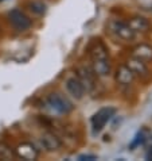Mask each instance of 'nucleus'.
<instances>
[{
    "label": "nucleus",
    "instance_id": "obj_1",
    "mask_svg": "<svg viewBox=\"0 0 152 161\" xmlns=\"http://www.w3.org/2000/svg\"><path fill=\"white\" fill-rule=\"evenodd\" d=\"M89 56L92 61V69L97 77H106L110 73V61L108 47L101 39H97L90 45Z\"/></svg>",
    "mask_w": 152,
    "mask_h": 161
},
{
    "label": "nucleus",
    "instance_id": "obj_2",
    "mask_svg": "<svg viewBox=\"0 0 152 161\" xmlns=\"http://www.w3.org/2000/svg\"><path fill=\"white\" fill-rule=\"evenodd\" d=\"M44 106H46L47 110H50L51 113L58 115L69 114L74 107L73 103L59 92H53L50 95H47V97L44 99Z\"/></svg>",
    "mask_w": 152,
    "mask_h": 161
},
{
    "label": "nucleus",
    "instance_id": "obj_3",
    "mask_svg": "<svg viewBox=\"0 0 152 161\" xmlns=\"http://www.w3.org/2000/svg\"><path fill=\"white\" fill-rule=\"evenodd\" d=\"M116 114V108L113 107H104L100 108L97 113L92 117V129L93 134H98L104 130V127L106 126V123L112 119V117Z\"/></svg>",
    "mask_w": 152,
    "mask_h": 161
},
{
    "label": "nucleus",
    "instance_id": "obj_4",
    "mask_svg": "<svg viewBox=\"0 0 152 161\" xmlns=\"http://www.w3.org/2000/svg\"><path fill=\"white\" fill-rule=\"evenodd\" d=\"M108 29H109V31L112 34H114L119 39L125 41V42L132 41V39L135 38V35H136V33L131 29V26L128 25V22L125 23V22L113 19V20H110L108 23Z\"/></svg>",
    "mask_w": 152,
    "mask_h": 161
},
{
    "label": "nucleus",
    "instance_id": "obj_5",
    "mask_svg": "<svg viewBox=\"0 0 152 161\" xmlns=\"http://www.w3.org/2000/svg\"><path fill=\"white\" fill-rule=\"evenodd\" d=\"M8 20L12 25V27L18 31H26L33 25L30 18L22 10H19V8H14V10H11L8 12Z\"/></svg>",
    "mask_w": 152,
    "mask_h": 161
},
{
    "label": "nucleus",
    "instance_id": "obj_6",
    "mask_svg": "<svg viewBox=\"0 0 152 161\" xmlns=\"http://www.w3.org/2000/svg\"><path fill=\"white\" fill-rule=\"evenodd\" d=\"M65 86H66V89H68L69 95H71L74 99H82L84 95H85V87L82 86L81 80L78 79V76H70V77L66 79L65 81Z\"/></svg>",
    "mask_w": 152,
    "mask_h": 161
},
{
    "label": "nucleus",
    "instance_id": "obj_7",
    "mask_svg": "<svg viewBox=\"0 0 152 161\" xmlns=\"http://www.w3.org/2000/svg\"><path fill=\"white\" fill-rule=\"evenodd\" d=\"M125 65H127L128 68L132 70L133 75L137 76V77L141 79V80L148 79L149 75H151L148 66L145 65V62L141 61V60H139V58H135V57H131V58H128V61H127V64H125Z\"/></svg>",
    "mask_w": 152,
    "mask_h": 161
},
{
    "label": "nucleus",
    "instance_id": "obj_8",
    "mask_svg": "<svg viewBox=\"0 0 152 161\" xmlns=\"http://www.w3.org/2000/svg\"><path fill=\"white\" fill-rule=\"evenodd\" d=\"M15 154L18 157H20L22 160L33 161V160L38 158L39 152H38L37 147H35L33 144H30V142H22V144H19L16 146Z\"/></svg>",
    "mask_w": 152,
    "mask_h": 161
},
{
    "label": "nucleus",
    "instance_id": "obj_9",
    "mask_svg": "<svg viewBox=\"0 0 152 161\" xmlns=\"http://www.w3.org/2000/svg\"><path fill=\"white\" fill-rule=\"evenodd\" d=\"M78 79L81 80L82 86L85 87V91L90 92L93 88L96 87V73L93 72V69L88 68V66H81L78 68Z\"/></svg>",
    "mask_w": 152,
    "mask_h": 161
},
{
    "label": "nucleus",
    "instance_id": "obj_10",
    "mask_svg": "<svg viewBox=\"0 0 152 161\" xmlns=\"http://www.w3.org/2000/svg\"><path fill=\"white\" fill-rule=\"evenodd\" d=\"M39 141H41V145L48 152L59 150L62 147V141L51 131H44L39 138Z\"/></svg>",
    "mask_w": 152,
    "mask_h": 161
},
{
    "label": "nucleus",
    "instance_id": "obj_11",
    "mask_svg": "<svg viewBox=\"0 0 152 161\" xmlns=\"http://www.w3.org/2000/svg\"><path fill=\"white\" fill-rule=\"evenodd\" d=\"M135 80V75L132 73V70L128 68L127 65H120L117 70H116V81L120 86H131Z\"/></svg>",
    "mask_w": 152,
    "mask_h": 161
},
{
    "label": "nucleus",
    "instance_id": "obj_12",
    "mask_svg": "<svg viewBox=\"0 0 152 161\" xmlns=\"http://www.w3.org/2000/svg\"><path fill=\"white\" fill-rule=\"evenodd\" d=\"M128 25L131 26V29L135 31V33H148L151 31V22L144 16H135L132 19L128 20Z\"/></svg>",
    "mask_w": 152,
    "mask_h": 161
},
{
    "label": "nucleus",
    "instance_id": "obj_13",
    "mask_svg": "<svg viewBox=\"0 0 152 161\" xmlns=\"http://www.w3.org/2000/svg\"><path fill=\"white\" fill-rule=\"evenodd\" d=\"M132 57L139 58L144 62L152 61V46L148 43H140L132 50Z\"/></svg>",
    "mask_w": 152,
    "mask_h": 161
},
{
    "label": "nucleus",
    "instance_id": "obj_14",
    "mask_svg": "<svg viewBox=\"0 0 152 161\" xmlns=\"http://www.w3.org/2000/svg\"><path fill=\"white\" fill-rule=\"evenodd\" d=\"M27 7H28V10L33 12V14L39 15V16L44 15L46 14V11H47V6L43 2H41V0H33V2H28Z\"/></svg>",
    "mask_w": 152,
    "mask_h": 161
},
{
    "label": "nucleus",
    "instance_id": "obj_15",
    "mask_svg": "<svg viewBox=\"0 0 152 161\" xmlns=\"http://www.w3.org/2000/svg\"><path fill=\"white\" fill-rule=\"evenodd\" d=\"M14 156H15V153H14V150H12L10 146H8L7 144H3V142H0V158H3V160H11Z\"/></svg>",
    "mask_w": 152,
    "mask_h": 161
},
{
    "label": "nucleus",
    "instance_id": "obj_16",
    "mask_svg": "<svg viewBox=\"0 0 152 161\" xmlns=\"http://www.w3.org/2000/svg\"><path fill=\"white\" fill-rule=\"evenodd\" d=\"M144 141H145L144 131H139V133L136 134V137H135V140H133V142L131 144V149H135L136 146L141 145V144H144Z\"/></svg>",
    "mask_w": 152,
    "mask_h": 161
},
{
    "label": "nucleus",
    "instance_id": "obj_17",
    "mask_svg": "<svg viewBox=\"0 0 152 161\" xmlns=\"http://www.w3.org/2000/svg\"><path fill=\"white\" fill-rule=\"evenodd\" d=\"M78 160H97V156H94V154H81L78 157Z\"/></svg>",
    "mask_w": 152,
    "mask_h": 161
},
{
    "label": "nucleus",
    "instance_id": "obj_18",
    "mask_svg": "<svg viewBox=\"0 0 152 161\" xmlns=\"http://www.w3.org/2000/svg\"><path fill=\"white\" fill-rule=\"evenodd\" d=\"M147 158H151V160H152V146L148 149V153H147Z\"/></svg>",
    "mask_w": 152,
    "mask_h": 161
},
{
    "label": "nucleus",
    "instance_id": "obj_19",
    "mask_svg": "<svg viewBox=\"0 0 152 161\" xmlns=\"http://www.w3.org/2000/svg\"><path fill=\"white\" fill-rule=\"evenodd\" d=\"M0 2H6V0H0Z\"/></svg>",
    "mask_w": 152,
    "mask_h": 161
}]
</instances>
